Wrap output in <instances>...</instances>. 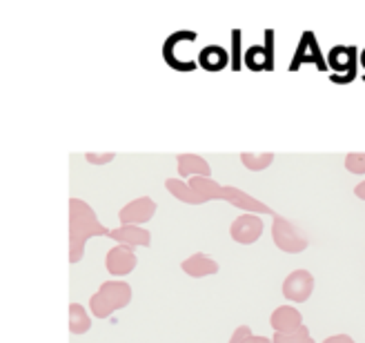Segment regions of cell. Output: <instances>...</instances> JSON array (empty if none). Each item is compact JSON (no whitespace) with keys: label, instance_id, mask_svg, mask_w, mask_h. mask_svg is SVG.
I'll return each instance as SVG.
<instances>
[{"label":"cell","instance_id":"obj_1","mask_svg":"<svg viewBox=\"0 0 365 343\" xmlns=\"http://www.w3.org/2000/svg\"><path fill=\"white\" fill-rule=\"evenodd\" d=\"M69 239H71V261H78L81 259V250H83V243L91 237V234H103L105 230L94 221V214L91 210L78 201V198H71L69 203Z\"/></svg>","mask_w":365,"mask_h":343},{"label":"cell","instance_id":"obj_2","mask_svg":"<svg viewBox=\"0 0 365 343\" xmlns=\"http://www.w3.org/2000/svg\"><path fill=\"white\" fill-rule=\"evenodd\" d=\"M127 301H130V287L125 283H105L101 290L91 297V310H94L96 317L105 319L116 308H123Z\"/></svg>","mask_w":365,"mask_h":343},{"label":"cell","instance_id":"obj_3","mask_svg":"<svg viewBox=\"0 0 365 343\" xmlns=\"http://www.w3.org/2000/svg\"><path fill=\"white\" fill-rule=\"evenodd\" d=\"M107 267H109V272H114V275H125L134 267V257L125 250H112L107 257Z\"/></svg>","mask_w":365,"mask_h":343},{"label":"cell","instance_id":"obj_4","mask_svg":"<svg viewBox=\"0 0 365 343\" xmlns=\"http://www.w3.org/2000/svg\"><path fill=\"white\" fill-rule=\"evenodd\" d=\"M69 330L74 332V334H83V332H87L89 330V319H87V314H85V310L81 308L78 303H71V308H69Z\"/></svg>","mask_w":365,"mask_h":343},{"label":"cell","instance_id":"obj_5","mask_svg":"<svg viewBox=\"0 0 365 343\" xmlns=\"http://www.w3.org/2000/svg\"><path fill=\"white\" fill-rule=\"evenodd\" d=\"M330 65L334 67V69H348V71H352V67H354V49H350V47H336L332 53H330Z\"/></svg>","mask_w":365,"mask_h":343},{"label":"cell","instance_id":"obj_6","mask_svg":"<svg viewBox=\"0 0 365 343\" xmlns=\"http://www.w3.org/2000/svg\"><path fill=\"white\" fill-rule=\"evenodd\" d=\"M200 63H203L207 69H218L225 65V51L221 47H207L203 53H200Z\"/></svg>","mask_w":365,"mask_h":343},{"label":"cell","instance_id":"obj_7","mask_svg":"<svg viewBox=\"0 0 365 343\" xmlns=\"http://www.w3.org/2000/svg\"><path fill=\"white\" fill-rule=\"evenodd\" d=\"M247 63L254 67V65H261V63H267V53H265V49H261V47H252L250 49V53H247Z\"/></svg>","mask_w":365,"mask_h":343},{"label":"cell","instance_id":"obj_8","mask_svg":"<svg viewBox=\"0 0 365 343\" xmlns=\"http://www.w3.org/2000/svg\"><path fill=\"white\" fill-rule=\"evenodd\" d=\"M363 65H365V53H363Z\"/></svg>","mask_w":365,"mask_h":343}]
</instances>
